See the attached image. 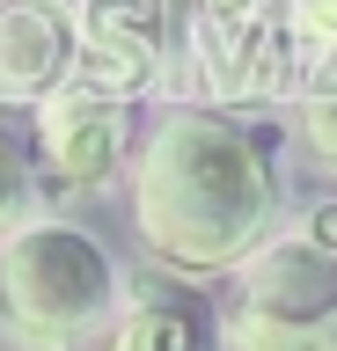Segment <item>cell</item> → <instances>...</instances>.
Segmentation results:
<instances>
[{
    "mask_svg": "<svg viewBox=\"0 0 337 351\" xmlns=\"http://www.w3.org/2000/svg\"><path fill=\"white\" fill-rule=\"evenodd\" d=\"M183 0H73V81L132 103L176 66Z\"/></svg>",
    "mask_w": 337,
    "mask_h": 351,
    "instance_id": "cell-3",
    "label": "cell"
},
{
    "mask_svg": "<svg viewBox=\"0 0 337 351\" xmlns=\"http://www.w3.org/2000/svg\"><path fill=\"white\" fill-rule=\"evenodd\" d=\"M111 351H227V322L191 278H139L111 329Z\"/></svg>",
    "mask_w": 337,
    "mask_h": 351,
    "instance_id": "cell-7",
    "label": "cell"
},
{
    "mask_svg": "<svg viewBox=\"0 0 337 351\" xmlns=\"http://www.w3.org/2000/svg\"><path fill=\"white\" fill-rule=\"evenodd\" d=\"M0 351H15V344H0Z\"/></svg>",
    "mask_w": 337,
    "mask_h": 351,
    "instance_id": "cell-14",
    "label": "cell"
},
{
    "mask_svg": "<svg viewBox=\"0 0 337 351\" xmlns=\"http://www.w3.org/2000/svg\"><path fill=\"white\" fill-rule=\"evenodd\" d=\"M227 351H337V315L330 322H257V315H227Z\"/></svg>",
    "mask_w": 337,
    "mask_h": 351,
    "instance_id": "cell-10",
    "label": "cell"
},
{
    "mask_svg": "<svg viewBox=\"0 0 337 351\" xmlns=\"http://www.w3.org/2000/svg\"><path fill=\"white\" fill-rule=\"evenodd\" d=\"M301 139H308L315 169H323V176H337V73L308 95V110H301Z\"/></svg>",
    "mask_w": 337,
    "mask_h": 351,
    "instance_id": "cell-11",
    "label": "cell"
},
{
    "mask_svg": "<svg viewBox=\"0 0 337 351\" xmlns=\"http://www.w3.org/2000/svg\"><path fill=\"white\" fill-rule=\"evenodd\" d=\"M235 315H257V322H330L337 315V249H323L308 227L264 241L242 263Z\"/></svg>",
    "mask_w": 337,
    "mask_h": 351,
    "instance_id": "cell-4",
    "label": "cell"
},
{
    "mask_svg": "<svg viewBox=\"0 0 337 351\" xmlns=\"http://www.w3.org/2000/svg\"><path fill=\"white\" fill-rule=\"evenodd\" d=\"M308 234L323 241V249H337V205H330V213H315V219H308Z\"/></svg>",
    "mask_w": 337,
    "mask_h": 351,
    "instance_id": "cell-12",
    "label": "cell"
},
{
    "mask_svg": "<svg viewBox=\"0 0 337 351\" xmlns=\"http://www.w3.org/2000/svg\"><path fill=\"white\" fill-rule=\"evenodd\" d=\"M117 271L81 227L30 219L0 241V329L15 351H73L111 322Z\"/></svg>",
    "mask_w": 337,
    "mask_h": 351,
    "instance_id": "cell-2",
    "label": "cell"
},
{
    "mask_svg": "<svg viewBox=\"0 0 337 351\" xmlns=\"http://www.w3.org/2000/svg\"><path fill=\"white\" fill-rule=\"evenodd\" d=\"M73 81V8L0 0V110H37Z\"/></svg>",
    "mask_w": 337,
    "mask_h": 351,
    "instance_id": "cell-6",
    "label": "cell"
},
{
    "mask_svg": "<svg viewBox=\"0 0 337 351\" xmlns=\"http://www.w3.org/2000/svg\"><path fill=\"white\" fill-rule=\"evenodd\" d=\"M205 15H249V8H257V0H198Z\"/></svg>",
    "mask_w": 337,
    "mask_h": 351,
    "instance_id": "cell-13",
    "label": "cell"
},
{
    "mask_svg": "<svg viewBox=\"0 0 337 351\" xmlns=\"http://www.w3.org/2000/svg\"><path fill=\"white\" fill-rule=\"evenodd\" d=\"M30 197H37V139H23V132L0 117V241L15 234V227H30Z\"/></svg>",
    "mask_w": 337,
    "mask_h": 351,
    "instance_id": "cell-9",
    "label": "cell"
},
{
    "mask_svg": "<svg viewBox=\"0 0 337 351\" xmlns=\"http://www.w3.org/2000/svg\"><path fill=\"white\" fill-rule=\"evenodd\" d=\"M279 213L271 132L235 110H176L147 132L132 161V227L169 271L198 278L264 249Z\"/></svg>",
    "mask_w": 337,
    "mask_h": 351,
    "instance_id": "cell-1",
    "label": "cell"
},
{
    "mask_svg": "<svg viewBox=\"0 0 337 351\" xmlns=\"http://www.w3.org/2000/svg\"><path fill=\"white\" fill-rule=\"evenodd\" d=\"M125 154V103L89 81H67L51 103H37V161L51 183L67 191H95Z\"/></svg>",
    "mask_w": 337,
    "mask_h": 351,
    "instance_id": "cell-5",
    "label": "cell"
},
{
    "mask_svg": "<svg viewBox=\"0 0 337 351\" xmlns=\"http://www.w3.org/2000/svg\"><path fill=\"white\" fill-rule=\"evenodd\" d=\"M279 8V29H286V51H293V81L301 95L337 73V0H271Z\"/></svg>",
    "mask_w": 337,
    "mask_h": 351,
    "instance_id": "cell-8",
    "label": "cell"
}]
</instances>
